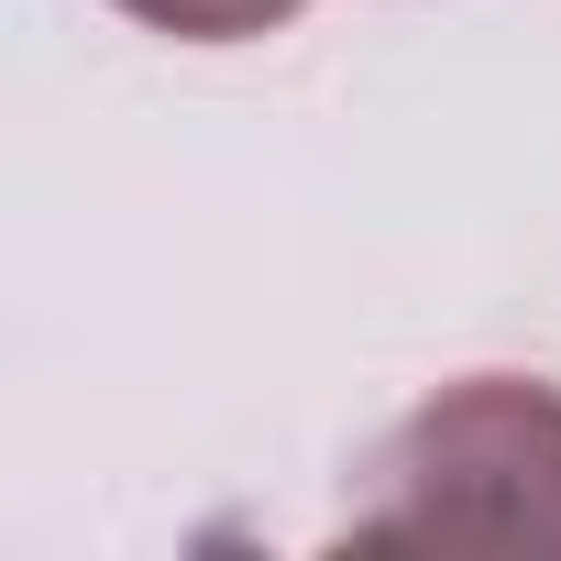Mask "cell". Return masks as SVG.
<instances>
[{
    "mask_svg": "<svg viewBox=\"0 0 561 561\" xmlns=\"http://www.w3.org/2000/svg\"><path fill=\"white\" fill-rule=\"evenodd\" d=\"M353 550H561V386L462 375L386 430L342 517Z\"/></svg>",
    "mask_w": 561,
    "mask_h": 561,
    "instance_id": "obj_1",
    "label": "cell"
},
{
    "mask_svg": "<svg viewBox=\"0 0 561 561\" xmlns=\"http://www.w3.org/2000/svg\"><path fill=\"white\" fill-rule=\"evenodd\" d=\"M111 12H133L144 34H176V45H253L275 23H298L309 0H111Z\"/></svg>",
    "mask_w": 561,
    "mask_h": 561,
    "instance_id": "obj_2",
    "label": "cell"
}]
</instances>
